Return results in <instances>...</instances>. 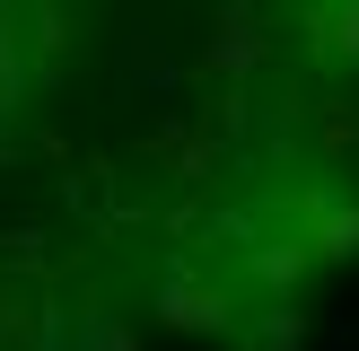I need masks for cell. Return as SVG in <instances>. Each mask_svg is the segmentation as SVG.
Listing matches in <instances>:
<instances>
[{
	"label": "cell",
	"instance_id": "1",
	"mask_svg": "<svg viewBox=\"0 0 359 351\" xmlns=\"http://www.w3.org/2000/svg\"><path fill=\"white\" fill-rule=\"evenodd\" d=\"M272 62V27H263L255 0H219V27L202 44V79H255Z\"/></svg>",
	"mask_w": 359,
	"mask_h": 351
},
{
	"label": "cell",
	"instance_id": "2",
	"mask_svg": "<svg viewBox=\"0 0 359 351\" xmlns=\"http://www.w3.org/2000/svg\"><path fill=\"white\" fill-rule=\"evenodd\" d=\"M158 325H175V333H228L237 325V307H228V290L219 281H202L193 263H167V281H158Z\"/></svg>",
	"mask_w": 359,
	"mask_h": 351
},
{
	"label": "cell",
	"instance_id": "3",
	"mask_svg": "<svg viewBox=\"0 0 359 351\" xmlns=\"http://www.w3.org/2000/svg\"><path fill=\"white\" fill-rule=\"evenodd\" d=\"M298 211H307V237H298V246H307V263H351V255H359V202L307 193Z\"/></svg>",
	"mask_w": 359,
	"mask_h": 351
},
{
	"label": "cell",
	"instance_id": "4",
	"mask_svg": "<svg viewBox=\"0 0 359 351\" xmlns=\"http://www.w3.org/2000/svg\"><path fill=\"white\" fill-rule=\"evenodd\" d=\"M149 158H167L175 185H210V167H219V132H210V123H158V132H149Z\"/></svg>",
	"mask_w": 359,
	"mask_h": 351
},
{
	"label": "cell",
	"instance_id": "5",
	"mask_svg": "<svg viewBox=\"0 0 359 351\" xmlns=\"http://www.w3.org/2000/svg\"><path fill=\"white\" fill-rule=\"evenodd\" d=\"M27 97V53H18V0H0V114Z\"/></svg>",
	"mask_w": 359,
	"mask_h": 351
},
{
	"label": "cell",
	"instance_id": "6",
	"mask_svg": "<svg viewBox=\"0 0 359 351\" xmlns=\"http://www.w3.org/2000/svg\"><path fill=\"white\" fill-rule=\"evenodd\" d=\"M298 272H307V246H255V281H263V290H280V298H290L298 290Z\"/></svg>",
	"mask_w": 359,
	"mask_h": 351
},
{
	"label": "cell",
	"instance_id": "7",
	"mask_svg": "<svg viewBox=\"0 0 359 351\" xmlns=\"http://www.w3.org/2000/svg\"><path fill=\"white\" fill-rule=\"evenodd\" d=\"M325 44L342 53V62H359V0H333L325 9Z\"/></svg>",
	"mask_w": 359,
	"mask_h": 351
},
{
	"label": "cell",
	"instance_id": "8",
	"mask_svg": "<svg viewBox=\"0 0 359 351\" xmlns=\"http://www.w3.org/2000/svg\"><path fill=\"white\" fill-rule=\"evenodd\" d=\"M35 53H44V62H62V53H70V18L53 9V0H35Z\"/></svg>",
	"mask_w": 359,
	"mask_h": 351
},
{
	"label": "cell",
	"instance_id": "9",
	"mask_svg": "<svg viewBox=\"0 0 359 351\" xmlns=\"http://www.w3.org/2000/svg\"><path fill=\"white\" fill-rule=\"evenodd\" d=\"M88 351H140V343H132L123 325H88Z\"/></svg>",
	"mask_w": 359,
	"mask_h": 351
},
{
	"label": "cell",
	"instance_id": "10",
	"mask_svg": "<svg viewBox=\"0 0 359 351\" xmlns=\"http://www.w3.org/2000/svg\"><path fill=\"white\" fill-rule=\"evenodd\" d=\"M0 167H18V140H9V123H0Z\"/></svg>",
	"mask_w": 359,
	"mask_h": 351
}]
</instances>
